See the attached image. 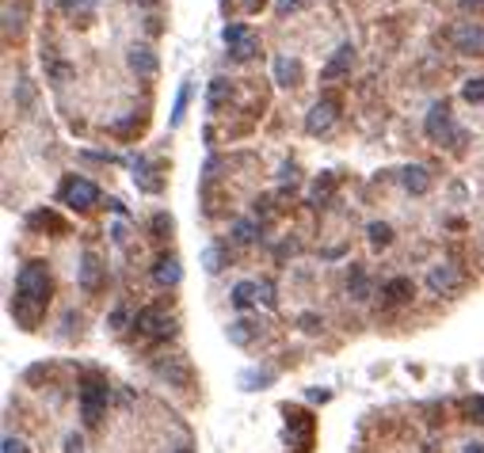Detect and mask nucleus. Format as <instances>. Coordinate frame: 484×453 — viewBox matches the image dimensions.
<instances>
[{"label":"nucleus","mask_w":484,"mask_h":453,"mask_svg":"<svg viewBox=\"0 0 484 453\" xmlns=\"http://www.w3.org/2000/svg\"><path fill=\"white\" fill-rule=\"evenodd\" d=\"M256 4H263V0H244V8H256Z\"/></svg>","instance_id":"obj_42"},{"label":"nucleus","mask_w":484,"mask_h":453,"mask_svg":"<svg viewBox=\"0 0 484 453\" xmlns=\"http://www.w3.org/2000/svg\"><path fill=\"white\" fill-rule=\"evenodd\" d=\"M153 229H157V233H153V236H168V233H164V229H172V217L157 214V217H153Z\"/></svg>","instance_id":"obj_33"},{"label":"nucleus","mask_w":484,"mask_h":453,"mask_svg":"<svg viewBox=\"0 0 484 453\" xmlns=\"http://www.w3.org/2000/svg\"><path fill=\"white\" fill-rule=\"evenodd\" d=\"M126 61H130V69H134L138 76H157V53H153L149 46H130V53H126Z\"/></svg>","instance_id":"obj_9"},{"label":"nucleus","mask_w":484,"mask_h":453,"mask_svg":"<svg viewBox=\"0 0 484 453\" xmlns=\"http://www.w3.org/2000/svg\"><path fill=\"white\" fill-rule=\"evenodd\" d=\"M157 373H160V378H168V381H175V385H187V381H191V370H187L180 358H172V362H157Z\"/></svg>","instance_id":"obj_16"},{"label":"nucleus","mask_w":484,"mask_h":453,"mask_svg":"<svg viewBox=\"0 0 484 453\" xmlns=\"http://www.w3.org/2000/svg\"><path fill=\"white\" fill-rule=\"evenodd\" d=\"M111 328H115V331L126 328V308H115V313H111Z\"/></svg>","instance_id":"obj_36"},{"label":"nucleus","mask_w":484,"mask_h":453,"mask_svg":"<svg viewBox=\"0 0 484 453\" xmlns=\"http://www.w3.org/2000/svg\"><path fill=\"white\" fill-rule=\"evenodd\" d=\"M484 0H461V8H480Z\"/></svg>","instance_id":"obj_40"},{"label":"nucleus","mask_w":484,"mask_h":453,"mask_svg":"<svg viewBox=\"0 0 484 453\" xmlns=\"http://www.w3.org/2000/svg\"><path fill=\"white\" fill-rule=\"evenodd\" d=\"M298 8H302V0H279V4H274V12L286 16V12H298Z\"/></svg>","instance_id":"obj_34"},{"label":"nucleus","mask_w":484,"mask_h":453,"mask_svg":"<svg viewBox=\"0 0 484 453\" xmlns=\"http://www.w3.org/2000/svg\"><path fill=\"white\" fill-rule=\"evenodd\" d=\"M107 396H111V385H107L103 378H88L81 385V415H84L88 427L100 423V415H103V407H107Z\"/></svg>","instance_id":"obj_2"},{"label":"nucleus","mask_w":484,"mask_h":453,"mask_svg":"<svg viewBox=\"0 0 484 453\" xmlns=\"http://www.w3.org/2000/svg\"><path fill=\"white\" fill-rule=\"evenodd\" d=\"M233 236L240 240V244H252V240H256V221H237V225H233Z\"/></svg>","instance_id":"obj_25"},{"label":"nucleus","mask_w":484,"mask_h":453,"mask_svg":"<svg viewBox=\"0 0 484 453\" xmlns=\"http://www.w3.org/2000/svg\"><path fill=\"white\" fill-rule=\"evenodd\" d=\"M256 50H259L256 35H248L244 42H237V46H229V58H233V61H248V58H252V53H256Z\"/></svg>","instance_id":"obj_22"},{"label":"nucleus","mask_w":484,"mask_h":453,"mask_svg":"<svg viewBox=\"0 0 484 453\" xmlns=\"http://www.w3.org/2000/svg\"><path fill=\"white\" fill-rule=\"evenodd\" d=\"M202 263H206V271H222V248H206Z\"/></svg>","instance_id":"obj_30"},{"label":"nucleus","mask_w":484,"mask_h":453,"mask_svg":"<svg viewBox=\"0 0 484 453\" xmlns=\"http://www.w3.org/2000/svg\"><path fill=\"white\" fill-rule=\"evenodd\" d=\"M222 99H225V80H214L210 84V107H217Z\"/></svg>","instance_id":"obj_32"},{"label":"nucleus","mask_w":484,"mask_h":453,"mask_svg":"<svg viewBox=\"0 0 484 453\" xmlns=\"http://www.w3.org/2000/svg\"><path fill=\"white\" fill-rule=\"evenodd\" d=\"M134 4H145V8H153V4H160V0H134Z\"/></svg>","instance_id":"obj_41"},{"label":"nucleus","mask_w":484,"mask_h":453,"mask_svg":"<svg viewBox=\"0 0 484 453\" xmlns=\"http://www.w3.org/2000/svg\"><path fill=\"white\" fill-rule=\"evenodd\" d=\"M332 194V175H324V179H316V187H313V198L321 202V198H328Z\"/></svg>","instance_id":"obj_31"},{"label":"nucleus","mask_w":484,"mask_h":453,"mask_svg":"<svg viewBox=\"0 0 484 453\" xmlns=\"http://www.w3.org/2000/svg\"><path fill=\"white\" fill-rule=\"evenodd\" d=\"M412 297V278H389L385 282V301H393V305H401V301H408Z\"/></svg>","instance_id":"obj_15"},{"label":"nucleus","mask_w":484,"mask_h":453,"mask_svg":"<svg viewBox=\"0 0 484 453\" xmlns=\"http://www.w3.org/2000/svg\"><path fill=\"white\" fill-rule=\"evenodd\" d=\"M423 134L438 141V145H450V141H461V130L450 123V107L446 103H435L431 110H427V118H423Z\"/></svg>","instance_id":"obj_3"},{"label":"nucleus","mask_w":484,"mask_h":453,"mask_svg":"<svg viewBox=\"0 0 484 453\" xmlns=\"http://www.w3.org/2000/svg\"><path fill=\"white\" fill-rule=\"evenodd\" d=\"M461 95H465L469 103H480V99H484V76H473V80H465Z\"/></svg>","instance_id":"obj_24"},{"label":"nucleus","mask_w":484,"mask_h":453,"mask_svg":"<svg viewBox=\"0 0 484 453\" xmlns=\"http://www.w3.org/2000/svg\"><path fill=\"white\" fill-rule=\"evenodd\" d=\"M252 35V31L244 27V24H229L225 31H222V42H225V46H237V42H244Z\"/></svg>","instance_id":"obj_23"},{"label":"nucleus","mask_w":484,"mask_h":453,"mask_svg":"<svg viewBox=\"0 0 484 453\" xmlns=\"http://www.w3.org/2000/svg\"><path fill=\"white\" fill-rule=\"evenodd\" d=\"M461 271L454 267V263H438V267H431V274H427V286H431L435 293H454L461 290Z\"/></svg>","instance_id":"obj_6"},{"label":"nucleus","mask_w":484,"mask_h":453,"mask_svg":"<svg viewBox=\"0 0 484 453\" xmlns=\"http://www.w3.org/2000/svg\"><path fill=\"white\" fill-rule=\"evenodd\" d=\"M351 61H355V50H351V42H344V46L336 50V58L321 69V80H336V76H344L351 69Z\"/></svg>","instance_id":"obj_11"},{"label":"nucleus","mask_w":484,"mask_h":453,"mask_svg":"<svg viewBox=\"0 0 484 453\" xmlns=\"http://www.w3.org/2000/svg\"><path fill=\"white\" fill-rule=\"evenodd\" d=\"M134 183L141 187V191H153V194H157V191H160V187H164V183L157 179V175H153V168H149V164H141V160H138V172H134Z\"/></svg>","instance_id":"obj_19"},{"label":"nucleus","mask_w":484,"mask_h":453,"mask_svg":"<svg viewBox=\"0 0 484 453\" xmlns=\"http://www.w3.org/2000/svg\"><path fill=\"white\" fill-rule=\"evenodd\" d=\"M347 290H351V297H355V301H366V297H370V278L362 274V267H351Z\"/></svg>","instance_id":"obj_17"},{"label":"nucleus","mask_w":484,"mask_h":453,"mask_svg":"<svg viewBox=\"0 0 484 453\" xmlns=\"http://www.w3.org/2000/svg\"><path fill=\"white\" fill-rule=\"evenodd\" d=\"M31 225H35V229H42V225H46V229H58V233H65V225H61V221L53 217V214H46V209H38V214H31Z\"/></svg>","instance_id":"obj_26"},{"label":"nucleus","mask_w":484,"mask_h":453,"mask_svg":"<svg viewBox=\"0 0 484 453\" xmlns=\"http://www.w3.org/2000/svg\"><path fill=\"white\" fill-rule=\"evenodd\" d=\"M465 412H469V419L484 423V396H469V400H465Z\"/></svg>","instance_id":"obj_29"},{"label":"nucleus","mask_w":484,"mask_h":453,"mask_svg":"<svg viewBox=\"0 0 484 453\" xmlns=\"http://www.w3.org/2000/svg\"><path fill=\"white\" fill-rule=\"evenodd\" d=\"M138 328H141V331H149L153 339H168L172 331H175V320H172V316H164L160 308H145V313L138 316Z\"/></svg>","instance_id":"obj_7"},{"label":"nucleus","mask_w":484,"mask_h":453,"mask_svg":"<svg viewBox=\"0 0 484 453\" xmlns=\"http://www.w3.org/2000/svg\"><path fill=\"white\" fill-rule=\"evenodd\" d=\"M256 293H259L256 282H237L233 286V305L237 308H252V305H256Z\"/></svg>","instance_id":"obj_18"},{"label":"nucleus","mask_w":484,"mask_h":453,"mask_svg":"<svg viewBox=\"0 0 484 453\" xmlns=\"http://www.w3.org/2000/svg\"><path fill=\"white\" fill-rule=\"evenodd\" d=\"M229 339H233L237 347H244L248 339H252V328H248V320H237V324L229 328Z\"/></svg>","instance_id":"obj_28"},{"label":"nucleus","mask_w":484,"mask_h":453,"mask_svg":"<svg viewBox=\"0 0 484 453\" xmlns=\"http://www.w3.org/2000/svg\"><path fill=\"white\" fill-rule=\"evenodd\" d=\"M332 118H336V103L332 99H321V103L305 115V134H321V130L332 126Z\"/></svg>","instance_id":"obj_8"},{"label":"nucleus","mask_w":484,"mask_h":453,"mask_svg":"<svg viewBox=\"0 0 484 453\" xmlns=\"http://www.w3.org/2000/svg\"><path fill=\"white\" fill-rule=\"evenodd\" d=\"M50 297V267L38 259H31L19 267L16 274V301H12V316L19 320L24 328H35L38 320V308L46 305Z\"/></svg>","instance_id":"obj_1"},{"label":"nucleus","mask_w":484,"mask_h":453,"mask_svg":"<svg viewBox=\"0 0 484 453\" xmlns=\"http://www.w3.org/2000/svg\"><path fill=\"white\" fill-rule=\"evenodd\" d=\"M100 282H103V267H100V259L88 251V256L81 259V290L96 293V290H100Z\"/></svg>","instance_id":"obj_10"},{"label":"nucleus","mask_w":484,"mask_h":453,"mask_svg":"<svg viewBox=\"0 0 484 453\" xmlns=\"http://www.w3.org/2000/svg\"><path fill=\"white\" fill-rule=\"evenodd\" d=\"M172 453H191V449H187V446H180V449H172Z\"/></svg>","instance_id":"obj_43"},{"label":"nucleus","mask_w":484,"mask_h":453,"mask_svg":"<svg viewBox=\"0 0 484 453\" xmlns=\"http://www.w3.org/2000/svg\"><path fill=\"white\" fill-rule=\"evenodd\" d=\"M302 328L305 331H316V328H321V320H316V316H302Z\"/></svg>","instance_id":"obj_38"},{"label":"nucleus","mask_w":484,"mask_h":453,"mask_svg":"<svg viewBox=\"0 0 484 453\" xmlns=\"http://www.w3.org/2000/svg\"><path fill=\"white\" fill-rule=\"evenodd\" d=\"M187 95H191V84H180V95H175V110H172V126L183 123V107H187Z\"/></svg>","instance_id":"obj_27"},{"label":"nucleus","mask_w":484,"mask_h":453,"mask_svg":"<svg viewBox=\"0 0 484 453\" xmlns=\"http://www.w3.org/2000/svg\"><path fill=\"white\" fill-rule=\"evenodd\" d=\"M446 35H450V42H454L461 53H484V27L473 24V19H465V24H454Z\"/></svg>","instance_id":"obj_4"},{"label":"nucleus","mask_w":484,"mask_h":453,"mask_svg":"<svg viewBox=\"0 0 484 453\" xmlns=\"http://www.w3.org/2000/svg\"><path fill=\"white\" fill-rule=\"evenodd\" d=\"M404 187H408L412 194H427L431 191V175H427V168H420V164H412V168H404Z\"/></svg>","instance_id":"obj_12"},{"label":"nucleus","mask_w":484,"mask_h":453,"mask_svg":"<svg viewBox=\"0 0 484 453\" xmlns=\"http://www.w3.org/2000/svg\"><path fill=\"white\" fill-rule=\"evenodd\" d=\"M100 198V191H96V183L92 179H65V187H61V202L65 206H73V209H88Z\"/></svg>","instance_id":"obj_5"},{"label":"nucleus","mask_w":484,"mask_h":453,"mask_svg":"<svg viewBox=\"0 0 484 453\" xmlns=\"http://www.w3.org/2000/svg\"><path fill=\"white\" fill-rule=\"evenodd\" d=\"M465 453H484V442H469V446H465Z\"/></svg>","instance_id":"obj_39"},{"label":"nucleus","mask_w":484,"mask_h":453,"mask_svg":"<svg viewBox=\"0 0 484 453\" xmlns=\"http://www.w3.org/2000/svg\"><path fill=\"white\" fill-rule=\"evenodd\" d=\"M274 80L279 84H298L302 80V65L290 58H274Z\"/></svg>","instance_id":"obj_14"},{"label":"nucleus","mask_w":484,"mask_h":453,"mask_svg":"<svg viewBox=\"0 0 484 453\" xmlns=\"http://www.w3.org/2000/svg\"><path fill=\"white\" fill-rule=\"evenodd\" d=\"M259 293H263V301L274 305V293H271V282H259Z\"/></svg>","instance_id":"obj_37"},{"label":"nucleus","mask_w":484,"mask_h":453,"mask_svg":"<svg viewBox=\"0 0 484 453\" xmlns=\"http://www.w3.org/2000/svg\"><path fill=\"white\" fill-rule=\"evenodd\" d=\"M4 453H27V446L19 438H4Z\"/></svg>","instance_id":"obj_35"},{"label":"nucleus","mask_w":484,"mask_h":453,"mask_svg":"<svg viewBox=\"0 0 484 453\" xmlns=\"http://www.w3.org/2000/svg\"><path fill=\"white\" fill-rule=\"evenodd\" d=\"M271 381H274V373H271V370H263V373H256V370L240 373V385H244V389H267Z\"/></svg>","instance_id":"obj_20"},{"label":"nucleus","mask_w":484,"mask_h":453,"mask_svg":"<svg viewBox=\"0 0 484 453\" xmlns=\"http://www.w3.org/2000/svg\"><path fill=\"white\" fill-rule=\"evenodd\" d=\"M153 278H157L160 286H175L183 278V271H180V263H175L172 256H164V259H157V267H153Z\"/></svg>","instance_id":"obj_13"},{"label":"nucleus","mask_w":484,"mask_h":453,"mask_svg":"<svg viewBox=\"0 0 484 453\" xmlns=\"http://www.w3.org/2000/svg\"><path fill=\"white\" fill-rule=\"evenodd\" d=\"M366 236H370V244H374V248H385V244L393 240V229L385 225V221H374V225L366 229Z\"/></svg>","instance_id":"obj_21"}]
</instances>
